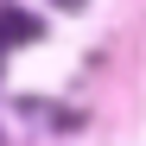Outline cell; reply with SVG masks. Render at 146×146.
Segmentation results:
<instances>
[{"instance_id":"cell-1","label":"cell","mask_w":146,"mask_h":146,"mask_svg":"<svg viewBox=\"0 0 146 146\" xmlns=\"http://www.w3.org/2000/svg\"><path fill=\"white\" fill-rule=\"evenodd\" d=\"M38 32H44V26H38L32 13H19V7H0V57H7L13 44H32Z\"/></svg>"},{"instance_id":"cell-2","label":"cell","mask_w":146,"mask_h":146,"mask_svg":"<svg viewBox=\"0 0 146 146\" xmlns=\"http://www.w3.org/2000/svg\"><path fill=\"white\" fill-rule=\"evenodd\" d=\"M57 7H83V0H57Z\"/></svg>"}]
</instances>
